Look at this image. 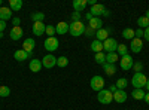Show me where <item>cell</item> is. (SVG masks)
I'll return each mask as SVG.
<instances>
[{"mask_svg": "<svg viewBox=\"0 0 149 110\" xmlns=\"http://www.w3.org/2000/svg\"><path fill=\"white\" fill-rule=\"evenodd\" d=\"M146 82L148 77L143 75V73H134V76L131 77V85H133V89H143L146 86Z\"/></svg>", "mask_w": 149, "mask_h": 110, "instance_id": "1", "label": "cell"}, {"mask_svg": "<svg viewBox=\"0 0 149 110\" xmlns=\"http://www.w3.org/2000/svg\"><path fill=\"white\" fill-rule=\"evenodd\" d=\"M69 33L73 37H79L85 33V24L82 21H76V22H70L69 24Z\"/></svg>", "mask_w": 149, "mask_h": 110, "instance_id": "2", "label": "cell"}, {"mask_svg": "<svg viewBox=\"0 0 149 110\" xmlns=\"http://www.w3.org/2000/svg\"><path fill=\"white\" fill-rule=\"evenodd\" d=\"M97 100L102 104H110L112 101H113V94H112L109 89H102V91L97 92Z\"/></svg>", "mask_w": 149, "mask_h": 110, "instance_id": "3", "label": "cell"}, {"mask_svg": "<svg viewBox=\"0 0 149 110\" xmlns=\"http://www.w3.org/2000/svg\"><path fill=\"white\" fill-rule=\"evenodd\" d=\"M43 46H45V49L49 52V54H52L58 49V46H60V42L58 39L55 37V36H52V37H46L45 42H43Z\"/></svg>", "mask_w": 149, "mask_h": 110, "instance_id": "4", "label": "cell"}, {"mask_svg": "<svg viewBox=\"0 0 149 110\" xmlns=\"http://www.w3.org/2000/svg\"><path fill=\"white\" fill-rule=\"evenodd\" d=\"M90 86H91V89L95 91V92L104 89V79H103V76H98V75L93 76L91 80H90Z\"/></svg>", "mask_w": 149, "mask_h": 110, "instance_id": "5", "label": "cell"}, {"mask_svg": "<svg viewBox=\"0 0 149 110\" xmlns=\"http://www.w3.org/2000/svg\"><path fill=\"white\" fill-rule=\"evenodd\" d=\"M133 64H134V59H133V57L130 54L124 55V57H119V66H121V68L124 71L131 70L133 68Z\"/></svg>", "mask_w": 149, "mask_h": 110, "instance_id": "6", "label": "cell"}, {"mask_svg": "<svg viewBox=\"0 0 149 110\" xmlns=\"http://www.w3.org/2000/svg\"><path fill=\"white\" fill-rule=\"evenodd\" d=\"M118 45H119V43H118L113 37H109V39H106V40L103 42V51H106L107 54H110V52H116Z\"/></svg>", "mask_w": 149, "mask_h": 110, "instance_id": "7", "label": "cell"}, {"mask_svg": "<svg viewBox=\"0 0 149 110\" xmlns=\"http://www.w3.org/2000/svg\"><path fill=\"white\" fill-rule=\"evenodd\" d=\"M40 61H42V66H43L45 68H52L54 66H57V58H55L52 54L45 55Z\"/></svg>", "mask_w": 149, "mask_h": 110, "instance_id": "8", "label": "cell"}, {"mask_svg": "<svg viewBox=\"0 0 149 110\" xmlns=\"http://www.w3.org/2000/svg\"><path fill=\"white\" fill-rule=\"evenodd\" d=\"M130 49H131L133 54H139V52L143 49V40L134 37V39L131 40V43H130Z\"/></svg>", "mask_w": 149, "mask_h": 110, "instance_id": "9", "label": "cell"}, {"mask_svg": "<svg viewBox=\"0 0 149 110\" xmlns=\"http://www.w3.org/2000/svg\"><path fill=\"white\" fill-rule=\"evenodd\" d=\"M33 57V52H26L24 49H17L15 51V54H14V58L17 59V61H26L27 58H31Z\"/></svg>", "mask_w": 149, "mask_h": 110, "instance_id": "10", "label": "cell"}, {"mask_svg": "<svg viewBox=\"0 0 149 110\" xmlns=\"http://www.w3.org/2000/svg\"><path fill=\"white\" fill-rule=\"evenodd\" d=\"M104 9H106V8H104L102 3H97V5L91 6V9H90V14H91L93 17H95V18H100V17L103 15Z\"/></svg>", "mask_w": 149, "mask_h": 110, "instance_id": "11", "label": "cell"}, {"mask_svg": "<svg viewBox=\"0 0 149 110\" xmlns=\"http://www.w3.org/2000/svg\"><path fill=\"white\" fill-rule=\"evenodd\" d=\"M127 98H128V94L124 91V89H118V91L113 94V101H116V103H119V104L125 103Z\"/></svg>", "mask_w": 149, "mask_h": 110, "instance_id": "12", "label": "cell"}, {"mask_svg": "<svg viewBox=\"0 0 149 110\" xmlns=\"http://www.w3.org/2000/svg\"><path fill=\"white\" fill-rule=\"evenodd\" d=\"M45 30H46V26L43 22H33V27H31V31L34 36H42L45 34Z\"/></svg>", "mask_w": 149, "mask_h": 110, "instance_id": "13", "label": "cell"}, {"mask_svg": "<svg viewBox=\"0 0 149 110\" xmlns=\"http://www.w3.org/2000/svg\"><path fill=\"white\" fill-rule=\"evenodd\" d=\"M24 36V31H22V28L18 26V27H12V30H10V33H9V37L12 39V40H19L21 37Z\"/></svg>", "mask_w": 149, "mask_h": 110, "instance_id": "14", "label": "cell"}, {"mask_svg": "<svg viewBox=\"0 0 149 110\" xmlns=\"http://www.w3.org/2000/svg\"><path fill=\"white\" fill-rule=\"evenodd\" d=\"M86 0H73L72 2V6L74 9V12H84L86 9Z\"/></svg>", "mask_w": 149, "mask_h": 110, "instance_id": "15", "label": "cell"}, {"mask_svg": "<svg viewBox=\"0 0 149 110\" xmlns=\"http://www.w3.org/2000/svg\"><path fill=\"white\" fill-rule=\"evenodd\" d=\"M109 33H110L109 28H100V30H97L95 31V40L104 42L106 39H109Z\"/></svg>", "mask_w": 149, "mask_h": 110, "instance_id": "16", "label": "cell"}, {"mask_svg": "<svg viewBox=\"0 0 149 110\" xmlns=\"http://www.w3.org/2000/svg\"><path fill=\"white\" fill-rule=\"evenodd\" d=\"M42 61L40 59H31L30 61V64H29V68H30V71H33V73H39L40 70H42Z\"/></svg>", "mask_w": 149, "mask_h": 110, "instance_id": "17", "label": "cell"}, {"mask_svg": "<svg viewBox=\"0 0 149 110\" xmlns=\"http://www.w3.org/2000/svg\"><path fill=\"white\" fill-rule=\"evenodd\" d=\"M34 46H36V42H34L33 37H29V39H26V40L22 42V49L26 51V52H33Z\"/></svg>", "mask_w": 149, "mask_h": 110, "instance_id": "18", "label": "cell"}, {"mask_svg": "<svg viewBox=\"0 0 149 110\" xmlns=\"http://www.w3.org/2000/svg\"><path fill=\"white\" fill-rule=\"evenodd\" d=\"M88 26L93 28V30H100V28H103V21H102V18H95V17H93L91 18V21H88Z\"/></svg>", "mask_w": 149, "mask_h": 110, "instance_id": "19", "label": "cell"}, {"mask_svg": "<svg viewBox=\"0 0 149 110\" xmlns=\"http://www.w3.org/2000/svg\"><path fill=\"white\" fill-rule=\"evenodd\" d=\"M12 18V10L10 8H6V6H2L0 8V21H8Z\"/></svg>", "mask_w": 149, "mask_h": 110, "instance_id": "20", "label": "cell"}, {"mask_svg": "<svg viewBox=\"0 0 149 110\" xmlns=\"http://www.w3.org/2000/svg\"><path fill=\"white\" fill-rule=\"evenodd\" d=\"M67 31H69V24H67V22H64V21L58 22L57 26H55V33H57V34H60V36L66 34Z\"/></svg>", "mask_w": 149, "mask_h": 110, "instance_id": "21", "label": "cell"}, {"mask_svg": "<svg viewBox=\"0 0 149 110\" xmlns=\"http://www.w3.org/2000/svg\"><path fill=\"white\" fill-rule=\"evenodd\" d=\"M103 70L107 76H113L116 73V66L115 64H109V63H104L103 64Z\"/></svg>", "mask_w": 149, "mask_h": 110, "instance_id": "22", "label": "cell"}, {"mask_svg": "<svg viewBox=\"0 0 149 110\" xmlns=\"http://www.w3.org/2000/svg\"><path fill=\"white\" fill-rule=\"evenodd\" d=\"M9 8L12 12H18L22 9V0H9Z\"/></svg>", "mask_w": 149, "mask_h": 110, "instance_id": "23", "label": "cell"}, {"mask_svg": "<svg viewBox=\"0 0 149 110\" xmlns=\"http://www.w3.org/2000/svg\"><path fill=\"white\" fill-rule=\"evenodd\" d=\"M91 51H93L94 54L103 52V42H100V40H93V42H91Z\"/></svg>", "mask_w": 149, "mask_h": 110, "instance_id": "24", "label": "cell"}, {"mask_svg": "<svg viewBox=\"0 0 149 110\" xmlns=\"http://www.w3.org/2000/svg\"><path fill=\"white\" fill-rule=\"evenodd\" d=\"M118 59H119V55H118L116 52H110V54H106V63H109V64H115Z\"/></svg>", "mask_w": 149, "mask_h": 110, "instance_id": "25", "label": "cell"}, {"mask_svg": "<svg viewBox=\"0 0 149 110\" xmlns=\"http://www.w3.org/2000/svg\"><path fill=\"white\" fill-rule=\"evenodd\" d=\"M43 19H45L43 12H33L31 14V21L33 22H43Z\"/></svg>", "mask_w": 149, "mask_h": 110, "instance_id": "26", "label": "cell"}, {"mask_svg": "<svg viewBox=\"0 0 149 110\" xmlns=\"http://www.w3.org/2000/svg\"><path fill=\"white\" fill-rule=\"evenodd\" d=\"M145 91L143 89H133V92H131V97L134 100H143L145 98Z\"/></svg>", "mask_w": 149, "mask_h": 110, "instance_id": "27", "label": "cell"}, {"mask_svg": "<svg viewBox=\"0 0 149 110\" xmlns=\"http://www.w3.org/2000/svg\"><path fill=\"white\" fill-rule=\"evenodd\" d=\"M137 26H139V28H142V30H145V28H148L149 27V19L143 15V17H140L139 19H137Z\"/></svg>", "mask_w": 149, "mask_h": 110, "instance_id": "28", "label": "cell"}, {"mask_svg": "<svg viewBox=\"0 0 149 110\" xmlns=\"http://www.w3.org/2000/svg\"><path fill=\"white\" fill-rule=\"evenodd\" d=\"M67 64H69V58L67 57H58L57 58V66L60 67V68H63V67H67Z\"/></svg>", "mask_w": 149, "mask_h": 110, "instance_id": "29", "label": "cell"}, {"mask_svg": "<svg viewBox=\"0 0 149 110\" xmlns=\"http://www.w3.org/2000/svg\"><path fill=\"white\" fill-rule=\"evenodd\" d=\"M116 88L118 89H124V91H125V88H127V85H128V80L125 79V77H121V79H118L116 80Z\"/></svg>", "mask_w": 149, "mask_h": 110, "instance_id": "30", "label": "cell"}, {"mask_svg": "<svg viewBox=\"0 0 149 110\" xmlns=\"http://www.w3.org/2000/svg\"><path fill=\"white\" fill-rule=\"evenodd\" d=\"M94 61H95L97 64H102V66H103V64L106 63V55H104L103 52H98V54L94 55Z\"/></svg>", "mask_w": 149, "mask_h": 110, "instance_id": "31", "label": "cell"}, {"mask_svg": "<svg viewBox=\"0 0 149 110\" xmlns=\"http://www.w3.org/2000/svg\"><path fill=\"white\" fill-rule=\"evenodd\" d=\"M122 37L124 39H128V40H133L134 39V30L133 28H125L122 31Z\"/></svg>", "mask_w": 149, "mask_h": 110, "instance_id": "32", "label": "cell"}, {"mask_svg": "<svg viewBox=\"0 0 149 110\" xmlns=\"http://www.w3.org/2000/svg\"><path fill=\"white\" fill-rule=\"evenodd\" d=\"M116 54L119 55V57H124V55H127L128 54V48L124 45V43H121V45H118V49H116Z\"/></svg>", "mask_w": 149, "mask_h": 110, "instance_id": "33", "label": "cell"}, {"mask_svg": "<svg viewBox=\"0 0 149 110\" xmlns=\"http://www.w3.org/2000/svg\"><path fill=\"white\" fill-rule=\"evenodd\" d=\"M10 95V88L9 86H5V85H0V97L2 98H6V97Z\"/></svg>", "mask_w": 149, "mask_h": 110, "instance_id": "34", "label": "cell"}, {"mask_svg": "<svg viewBox=\"0 0 149 110\" xmlns=\"http://www.w3.org/2000/svg\"><path fill=\"white\" fill-rule=\"evenodd\" d=\"M84 34H86V37H94V36H95V30H93L90 26H85V33Z\"/></svg>", "mask_w": 149, "mask_h": 110, "instance_id": "35", "label": "cell"}, {"mask_svg": "<svg viewBox=\"0 0 149 110\" xmlns=\"http://www.w3.org/2000/svg\"><path fill=\"white\" fill-rule=\"evenodd\" d=\"M46 36L48 37H52V36L55 34V27L54 26H46V30H45Z\"/></svg>", "mask_w": 149, "mask_h": 110, "instance_id": "36", "label": "cell"}, {"mask_svg": "<svg viewBox=\"0 0 149 110\" xmlns=\"http://www.w3.org/2000/svg\"><path fill=\"white\" fill-rule=\"evenodd\" d=\"M133 68H134L136 73H140L142 68H143V64L140 63V61H137V63H134V64H133Z\"/></svg>", "mask_w": 149, "mask_h": 110, "instance_id": "37", "label": "cell"}, {"mask_svg": "<svg viewBox=\"0 0 149 110\" xmlns=\"http://www.w3.org/2000/svg\"><path fill=\"white\" fill-rule=\"evenodd\" d=\"M82 15H81V12H73L72 14V22H76V21H81Z\"/></svg>", "mask_w": 149, "mask_h": 110, "instance_id": "38", "label": "cell"}, {"mask_svg": "<svg viewBox=\"0 0 149 110\" xmlns=\"http://www.w3.org/2000/svg\"><path fill=\"white\" fill-rule=\"evenodd\" d=\"M134 37H136V39H142V37H143V30H142V28L134 30Z\"/></svg>", "mask_w": 149, "mask_h": 110, "instance_id": "39", "label": "cell"}, {"mask_svg": "<svg viewBox=\"0 0 149 110\" xmlns=\"http://www.w3.org/2000/svg\"><path fill=\"white\" fill-rule=\"evenodd\" d=\"M143 37L146 39V42H149V27L143 30Z\"/></svg>", "mask_w": 149, "mask_h": 110, "instance_id": "40", "label": "cell"}, {"mask_svg": "<svg viewBox=\"0 0 149 110\" xmlns=\"http://www.w3.org/2000/svg\"><path fill=\"white\" fill-rule=\"evenodd\" d=\"M6 28V21H0V33H3Z\"/></svg>", "mask_w": 149, "mask_h": 110, "instance_id": "41", "label": "cell"}, {"mask_svg": "<svg viewBox=\"0 0 149 110\" xmlns=\"http://www.w3.org/2000/svg\"><path fill=\"white\" fill-rule=\"evenodd\" d=\"M12 22H14V27H18V26H19V22H21V19H19L18 17H15L14 19H12Z\"/></svg>", "mask_w": 149, "mask_h": 110, "instance_id": "42", "label": "cell"}, {"mask_svg": "<svg viewBox=\"0 0 149 110\" xmlns=\"http://www.w3.org/2000/svg\"><path fill=\"white\" fill-rule=\"evenodd\" d=\"M109 91H110L112 94H115V92L118 91V88H116V85H110V88H109Z\"/></svg>", "mask_w": 149, "mask_h": 110, "instance_id": "43", "label": "cell"}, {"mask_svg": "<svg viewBox=\"0 0 149 110\" xmlns=\"http://www.w3.org/2000/svg\"><path fill=\"white\" fill-rule=\"evenodd\" d=\"M110 14H112V12H110L109 9H104V12H103V15H102V17H110Z\"/></svg>", "mask_w": 149, "mask_h": 110, "instance_id": "44", "label": "cell"}, {"mask_svg": "<svg viewBox=\"0 0 149 110\" xmlns=\"http://www.w3.org/2000/svg\"><path fill=\"white\" fill-rule=\"evenodd\" d=\"M91 18H93V15L90 14V12H86V15H85V19H86V21H91Z\"/></svg>", "mask_w": 149, "mask_h": 110, "instance_id": "45", "label": "cell"}, {"mask_svg": "<svg viewBox=\"0 0 149 110\" xmlns=\"http://www.w3.org/2000/svg\"><path fill=\"white\" fill-rule=\"evenodd\" d=\"M143 100H145V101H146V104L149 106V92H146V94H145V98H143Z\"/></svg>", "mask_w": 149, "mask_h": 110, "instance_id": "46", "label": "cell"}, {"mask_svg": "<svg viewBox=\"0 0 149 110\" xmlns=\"http://www.w3.org/2000/svg\"><path fill=\"white\" fill-rule=\"evenodd\" d=\"M86 3H88V5H91V6L97 5V2H95V0H86Z\"/></svg>", "mask_w": 149, "mask_h": 110, "instance_id": "47", "label": "cell"}, {"mask_svg": "<svg viewBox=\"0 0 149 110\" xmlns=\"http://www.w3.org/2000/svg\"><path fill=\"white\" fill-rule=\"evenodd\" d=\"M146 89H148V92H149V77H148V82H146V86H145Z\"/></svg>", "mask_w": 149, "mask_h": 110, "instance_id": "48", "label": "cell"}, {"mask_svg": "<svg viewBox=\"0 0 149 110\" xmlns=\"http://www.w3.org/2000/svg\"><path fill=\"white\" fill-rule=\"evenodd\" d=\"M145 17H146V18H148V19H149V9H148V10H146V15H145Z\"/></svg>", "mask_w": 149, "mask_h": 110, "instance_id": "49", "label": "cell"}, {"mask_svg": "<svg viewBox=\"0 0 149 110\" xmlns=\"http://www.w3.org/2000/svg\"><path fill=\"white\" fill-rule=\"evenodd\" d=\"M0 39H3V33H0Z\"/></svg>", "mask_w": 149, "mask_h": 110, "instance_id": "50", "label": "cell"}, {"mask_svg": "<svg viewBox=\"0 0 149 110\" xmlns=\"http://www.w3.org/2000/svg\"><path fill=\"white\" fill-rule=\"evenodd\" d=\"M3 6V2H2V0H0V8H2Z\"/></svg>", "mask_w": 149, "mask_h": 110, "instance_id": "51", "label": "cell"}]
</instances>
